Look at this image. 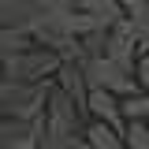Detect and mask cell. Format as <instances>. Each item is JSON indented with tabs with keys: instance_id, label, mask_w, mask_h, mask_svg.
<instances>
[{
	"instance_id": "6da1fadb",
	"label": "cell",
	"mask_w": 149,
	"mask_h": 149,
	"mask_svg": "<svg viewBox=\"0 0 149 149\" xmlns=\"http://www.w3.org/2000/svg\"><path fill=\"white\" fill-rule=\"evenodd\" d=\"M37 149H86V123L82 112L67 93L52 82L49 101H45V116H41V142Z\"/></svg>"
},
{
	"instance_id": "7a4b0ae2",
	"label": "cell",
	"mask_w": 149,
	"mask_h": 149,
	"mask_svg": "<svg viewBox=\"0 0 149 149\" xmlns=\"http://www.w3.org/2000/svg\"><path fill=\"white\" fill-rule=\"evenodd\" d=\"M52 82H4L0 78V116L11 119H41Z\"/></svg>"
},
{
	"instance_id": "3957f363",
	"label": "cell",
	"mask_w": 149,
	"mask_h": 149,
	"mask_svg": "<svg viewBox=\"0 0 149 149\" xmlns=\"http://www.w3.org/2000/svg\"><path fill=\"white\" fill-rule=\"evenodd\" d=\"M56 67H60V56L45 45H34L26 52H15L0 63V78L4 82H52Z\"/></svg>"
},
{
	"instance_id": "277c9868",
	"label": "cell",
	"mask_w": 149,
	"mask_h": 149,
	"mask_svg": "<svg viewBox=\"0 0 149 149\" xmlns=\"http://www.w3.org/2000/svg\"><path fill=\"white\" fill-rule=\"evenodd\" d=\"M82 71H86V82L97 86V90H108V93H116V97L138 93L134 67L116 63V60H108V56H86V60H82Z\"/></svg>"
},
{
	"instance_id": "5b68a950",
	"label": "cell",
	"mask_w": 149,
	"mask_h": 149,
	"mask_svg": "<svg viewBox=\"0 0 149 149\" xmlns=\"http://www.w3.org/2000/svg\"><path fill=\"white\" fill-rule=\"evenodd\" d=\"M41 119H11L0 116V149H37Z\"/></svg>"
},
{
	"instance_id": "8992f818",
	"label": "cell",
	"mask_w": 149,
	"mask_h": 149,
	"mask_svg": "<svg viewBox=\"0 0 149 149\" xmlns=\"http://www.w3.org/2000/svg\"><path fill=\"white\" fill-rule=\"evenodd\" d=\"M104 56L116 60V63L134 67V60H138V34L127 26V19H119L116 26L104 30Z\"/></svg>"
},
{
	"instance_id": "52a82bcc",
	"label": "cell",
	"mask_w": 149,
	"mask_h": 149,
	"mask_svg": "<svg viewBox=\"0 0 149 149\" xmlns=\"http://www.w3.org/2000/svg\"><path fill=\"white\" fill-rule=\"evenodd\" d=\"M52 82L60 90L71 97L78 112H86V93H90V82H86V71H82V60H60V67H56Z\"/></svg>"
},
{
	"instance_id": "ba28073f",
	"label": "cell",
	"mask_w": 149,
	"mask_h": 149,
	"mask_svg": "<svg viewBox=\"0 0 149 149\" xmlns=\"http://www.w3.org/2000/svg\"><path fill=\"white\" fill-rule=\"evenodd\" d=\"M86 112H90L93 119H101V123H112V127H127L123 123V112H119V97L108 90H97V86H90V93H86Z\"/></svg>"
},
{
	"instance_id": "9c48e42d",
	"label": "cell",
	"mask_w": 149,
	"mask_h": 149,
	"mask_svg": "<svg viewBox=\"0 0 149 149\" xmlns=\"http://www.w3.org/2000/svg\"><path fill=\"white\" fill-rule=\"evenodd\" d=\"M86 149H127V142H123L119 127L93 119V123H86Z\"/></svg>"
},
{
	"instance_id": "30bf717a",
	"label": "cell",
	"mask_w": 149,
	"mask_h": 149,
	"mask_svg": "<svg viewBox=\"0 0 149 149\" xmlns=\"http://www.w3.org/2000/svg\"><path fill=\"white\" fill-rule=\"evenodd\" d=\"M86 15L93 19L97 30H108V26H116V22L123 19V4H119V0H90Z\"/></svg>"
},
{
	"instance_id": "8fae6325",
	"label": "cell",
	"mask_w": 149,
	"mask_h": 149,
	"mask_svg": "<svg viewBox=\"0 0 149 149\" xmlns=\"http://www.w3.org/2000/svg\"><path fill=\"white\" fill-rule=\"evenodd\" d=\"M119 112H123V123H149V93H130V97H119Z\"/></svg>"
},
{
	"instance_id": "7c38bea8",
	"label": "cell",
	"mask_w": 149,
	"mask_h": 149,
	"mask_svg": "<svg viewBox=\"0 0 149 149\" xmlns=\"http://www.w3.org/2000/svg\"><path fill=\"white\" fill-rule=\"evenodd\" d=\"M123 19H127V26L138 34V41H142V37L149 34V0H138L134 8H127V11H123Z\"/></svg>"
},
{
	"instance_id": "4fadbf2b",
	"label": "cell",
	"mask_w": 149,
	"mask_h": 149,
	"mask_svg": "<svg viewBox=\"0 0 149 149\" xmlns=\"http://www.w3.org/2000/svg\"><path fill=\"white\" fill-rule=\"evenodd\" d=\"M134 78H138V90L149 93V52H138V60H134Z\"/></svg>"
},
{
	"instance_id": "5bb4252c",
	"label": "cell",
	"mask_w": 149,
	"mask_h": 149,
	"mask_svg": "<svg viewBox=\"0 0 149 149\" xmlns=\"http://www.w3.org/2000/svg\"><path fill=\"white\" fill-rule=\"evenodd\" d=\"M34 4H41L45 11H60V8H74L71 0H34Z\"/></svg>"
},
{
	"instance_id": "9a60e30c",
	"label": "cell",
	"mask_w": 149,
	"mask_h": 149,
	"mask_svg": "<svg viewBox=\"0 0 149 149\" xmlns=\"http://www.w3.org/2000/svg\"><path fill=\"white\" fill-rule=\"evenodd\" d=\"M138 52H149V34L142 37V41H138Z\"/></svg>"
},
{
	"instance_id": "2e32d148",
	"label": "cell",
	"mask_w": 149,
	"mask_h": 149,
	"mask_svg": "<svg viewBox=\"0 0 149 149\" xmlns=\"http://www.w3.org/2000/svg\"><path fill=\"white\" fill-rule=\"evenodd\" d=\"M119 4H123V11H127V8H134V4H138V0H119Z\"/></svg>"
},
{
	"instance_id": "e0dca14e",
	"label": "cell",
	"mask_w": 149,
	"mask_h": 149,
	"mask_svg": "<svg viewBox=\"0 0 149 149\" xmlns=\"http://www.w3.org/2000/svg\"><path fill=\"white\" fill-rule=\"evenodd\" d=\"M0 4H11V0H0Z\"/></svg>"
}]
</instances>
